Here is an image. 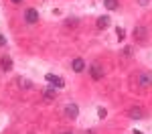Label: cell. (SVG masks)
<instances>
[{
	"instance_id": "cell-4",
	"label": "cell",
	"mask_w": 152,
	"mask_h": 134,
	"mask_svg": "<svg viewBox=\"0 0 152 134\" xmlns=\"http://www.w3.org/2000/svg\"><path fill=\"white\" fill-rule=\"evenodd\" d=\"M89 73H91V77L97 81V79H102V77H104V67H102L99 63H94V65L89 67Z\"/></svg>"
},
{
	"instance_id": "cell-1",
	"label": "cell",
	"mask_w": 152,
	"mask_h": 134,
	"mask_svg": "<svg viewBox=\"0 0 152 134\" xmlns=\"http://www.w3.org/2000/svg\"><path fill=\"white\" fill-rule=\"evenodd\" d=\"M132 35H134V39L138 41V43H146V39H148V29L146 26H134V31H132Z\"/></svg>"
},
{
	"instance_id": "cell-5",
	"label": "cell",
	"mask_w": 152,
	"mask_h": 134,
	"mask_svg": "<svg viewBox=\"0 0 152 134\" xmlns=\"http://www.w3.org/2000/svg\"><path fill=\"white\" fill-rule=\"evenodd\" d=\"M24 21L28 24H35L37 21H39V10H37V8H28V10L24 12Z\"/></svg>"
},
{
	"instance_id": "cell-9",
	"label": "cell",
	"mask_w": 152,
	"mask_h": 134,
	"mask_svg": "<svg viewBox=\"0 0 152 134\" xmlns=\"http://www.w3.org/2000/svg\"><path fill=\"white\" fill-rule=\"evenodd\" d=\"M0 67H2L4 71H10L12 69V59L8 57V55H4V57L0 59Z\"/></svg>"
},
{
	"instance_id": "cell-3",
	"label": "cell",
	"mask_w": 152,
	"mask_h": 134,
	"mask_svg": "<svg viewBox=\"0 0 152 134\" xmlns=\"http://www.w3.org/2000/svg\"><path fill=\"white\" fill-rule=\"evenodd\" d=\"M45 79H47V81L53 85V87H57V89H61V87L65 85V81H63L59 75H53V73H47V75H45Z\"/></svg>"
},
{
	"instance_id": "cell-12",
	"label": "cell",
	"mask_w": 152,
	"mask_h": 134,
	"mask_svg": "<svg viewBox=\"0 0 152 134\" xmlns=\"http://www.w3.org/2000/svg\"><path fill=\"white\" fill-rule=\"evenodd\" d=\"M43 97H45V100H55V89H45V92H43Z\"/></svg>"
},
{
	"instance_id": "cell-16",
	"label": "cell",
	"mask_w": 152,
	"mask_h": 134,
	"mask_svg": "<svg viewBox=\"0 0 152 134\" xmlns=\"http://www.w3.org/2000/svg\"><path fill=\"white\" fill-rule=\"evenodd\" d=\"M4 45H6V37L0 35V47H4Z\"/></svg>"
},
{
	"instance_id": "cell-20",
	"label": "cell",
	"mask_w": 152,
	"mask_h": 134,
	"mask_svg": "<svg viewBox=\"0 0 152 134\" xmlns=\"http://www.w3.org/2000/svg\"><path fill=\"white\" fill-rule=\"evenodd\" d=\"M85 134H95V132H94V130H87V132H85Z\"/></svg>"
},
{
	"instance_id": "cell-8",
	"label": "cell",
	"mask_w": 152,
	"mask_h": 134,
	"mask_svg": "<svg viewBox=\"0 0 152 134\" xmlns=\"http://www.w3.org/2000/svg\"><path fill=\"white\" fill-rule=\"evenodd\" d=\"M128 116L134 118V120H142V118H144V112H142V108H130Z\"/></svg>"
},
{
	"instance_id": "cell-2",
	"label": "cell",
	"mask_w": 152,
	"mask_h": 134,
	"mask_svg": "<svg viewBox=\"0 0 152 134\" xmlns=\"http://www.w3.org/2000/svg\"><path fill=\"white\" fill-rule=\"evenodd\" d=\"M138 83H140L142 87H150V85H152V73L150 71L138 73Z\"/></svg>"
},
{
	"instance_id": "cell-7",
	"label": "cell",
	"mask_w": 152,
	"mask_h": 134,
	"mask_svg": "<svg viewBox=\"0 0 152 134\" xmlns=\"http://www.w3.org/2000/svg\"><path fill=\"white\" fill-rule=\"evenodd\" d=\"M71 67H73V71H75V73H81L83 69H85V61H83L81 57H77V59H73Z\"/></svg>"
},
{
	"instance_id": "cell-19",
	"label": "cell",
	"mask_w": 152,
	"mask_h": 134,
	"mask_svg": "<svg viewBox=\"0 0 152 134\" xmlns=\"http://www.w3.org/2000/svg\"><path fill=\"white\" fill-rule=\"evenodd\" d=\"M12 4H20V2H23V0H10Z\"/></svg>"
},
{
	"instance_id": "cell-6",
	"label": "cell",
	"mask_w": 152,
	"mask_h": 134,
	"mask_svg": "<svg viewBox=\"0 0 152 134\" xmlns=\"http://www.w3.org/2000/svg\"><path fill=\"white\" fill-rule=\"evenodd\" d=\"M77 114H79V108H77L75 104L65 106V116H67V118H71V120H73V118H77Z\"/></svg>"
},
{
	"instance_id": "cell-13",
	"label": "cell",
	"mask_w": 152,
	"mask_h": 134,
	"mask_svg": "<svg viewBox=\"0 0 152 134\" xmlns=\"http://www.w3.org/2000/svg\"><path fill=\"white\" fill-rule=\"evenodd\" d=\"M116 35H118V41H124V37H126V31H124L122 26H118V29H116Z\"/></svg>"
},
{
	"instance_id": "cell-11",
	"label": "cell",
	"mask_w": 152,
	"mask_h": 134,
	"mask_svg": "<svg viewBox=\"0 0 152 134\" xmlns=\"http://www.w3.org/2000/svg\"><path fill=\"white\" fill-rule=\"evenodd\" d=\"M104 4L107 10H116L118 8V0H104Z\"/></svg>"
},
{
	"instance_id": "cell-10",
	"label": "cell",
	"mask_w": 152,
	"mask_h": 134,
	"mask_svg": "<svg viewBox=\"0 0 152 134\" xmlns=\"http://www.w3.org/2000/svg\"><path fill=\"white\" fill-rule=\"evenodd\" d=\"M107 26H110V16H99V18H97V29H107Z\"/></svg>"
},
{
	"instance_id": "cell-17",
	"label": "cell",
	"mask_w": 152,
	"mask_h": 134,
	"mask_svg": "<svg viewBox=\"0 0 152 134\" xmlns=\"http://www.w3.org/2000/svg\"><path fill=\"white\" fill-rule=\"evenodd\" d=\"M75 24H77V21H75V18H73V21H67V26H75Z\"/></svg>"
},
{
	"instance_id": "cell-18",
	"label": "cell",
	"mask_w": 152,
	"mask_h": 134,
	"mask_svg": "<svg viewBox=\"0 0 152 134\" xmlns=\"http://www.w3.org/2000/svg\"><path fill=\"white\" fill-rule=\"evenodd\" d=\"M148 2H150V0H138V4H140V6H146Z\"/></svg>"
},
{
	"instance_id": "cell-14",
	"label": "cell",
	"mask_w": 152,
	"mask_h": 134,
	"mask_svg": "<svg viewBox=\"0 0 152 134\" xmlns=\"http://www.w3.org/2000/svg\"><path fill=\"white\" fill-rule=\"evenodd\" d=\"M105 116H107V112H105V108H99V110H97V118H99V120H104Z\"/></svg>"
},
{
	"instance_id": "cell-22",
	"label": "cell",
	"mask_w": 152,
	"mask_h": 134,
	"mask_svg": "<svg viewBox=\"0 0 152 134\" xmlns=\"http://www.w3.org/2000/svg\"><path fill=\"white\" fill-rule=\"evenodd\" d=\"M63 134H71V132H63Z\"/></svg>"
},
{
	"instance_id": "cell-15",
	"label": "cell",
	"mask_w": 152,
	"mask_h": 134,
	"mask_svg": "<svg viewBox=\"0 0 152 134\" xmlns=\"http://www.w3.org/2000/svg\"><path fill=\"white\" fill-rule=\"evenodd\" d=\"M124 55L130 57V55H132V47H124Z\"/></svg>"
},
{
	"instance_id": "cell-21",
	"label": "cell",
	"mask_w": 152,
	"mask_h": 134,
	"mask_svg": "<svg viewBox=\"0 0 152 134\" xmlns=\"http://www.w3.org/2000/svg\"><path fill=\"white\" fill-rule=\"evenodd\" d=\"M134 134H142V132H140V130H134Z\"/></svg>"
}]
</instances>
